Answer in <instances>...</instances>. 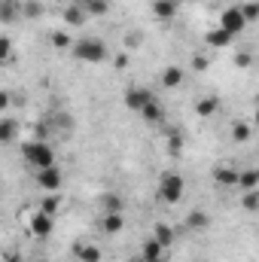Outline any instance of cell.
Returning <instances> with one entry per match:
<instances>
[{
    "label": "cell",
    "instance_id": "7c38bea8",
    "mask_svg": "<svg viewBox=\"0 0 259 262\" xmlns=\"http://www.w3.org/2000/svg\"><path fill=\"white\" fill-rule=\"evenodd\" d=\"M101 229H104L107 235H119V232L125 229V216H122V213H107V216L101 220Z\"/></svg>",
    "mask_w": 259,
    "mask_h": 262
},
{
    "label": "cell",
    "instance_id": "f1b7e54d",
    "mask_svg": "<svg viewBox=\"0 0 259 262\" xmlns=\"http://www.w3.org/2000/svg\"><path fill=\"white\" fill-rule=\"evenodd\" d=\"M241 204H244L247 210H259V189H250V192H244Z\"/></svg>",
    "mask_w": 259,
    "mask_h": 262
},
{
    "label": "cell",
    "instance_id": "484cf974",
    "mask_svg": "<svg viewBox=\"0 0 259 262\" xmlns=\"http://www.w3.org/2000/svg\"><path fill=\"white\" fill-rule=\"evenodd\" d=\"M232 140H235V143H247V140H250V125L235 122V125H232Z\"/></svg>",
    "mask_w": 259,
    "mask_h": 262
},
{
    "label": "cell",
    "instance_id": "60d3db41",
    "mask_svg": "<svg viewBox=\"0 0 259 262\" xmlns=\"http://www.w3.org/2000/svg\"><path fill=\"white\" fill-rule=\"evenodd\" d=\"M195 3H198V0H195Z\"/></svg>",
    "mask_w": 259,
    "mask_h": 262
},
{
    "label": "cell",
    "instance_id": "d6986e66",
    "mask_svg": "<svg viewBox=\"0 0 259 262\" xmlns=\"http://www.w3.org/2000/svg\"><path fill=\"white\" fill-rule=\"evenodd\" d=\"M85 18H89V12H82V6H67L64 9V21L73 25V28H82Z\"/></svg>",
    "mask_w": 259,
    "mask_h": 262
},
{
    "label": "cell",
    "instance_id": "74e56055",
    "mask_svg": "<svg viewBox=\"0 0 259 262\" xmlns=\"http://www.w3.org/2000/svg\"><path fill=\"white\" fill-rule=\"evenodd\" d=\"M140 262H146V259H140ZM149 262H165V259H149Z\"/></svg>",
    "mask_w": 259,
    "mask_h": 262
},
{
    "label": "cell",
    "instance_id": "e575fe53",
    "mask_svg": "<svg viewBox=\"0 0 259 262\" xmlns=\"http://www.w3.org/2000/svg\"><path fill=\"white\" fill-rule=\"evenodd\" d=\"M192 64H195V70H204V67H207V58H195Z\"/></svg>",
    "mask_w": 259,
    "mask_h": 262
},
{
    "label": "cell",
    "instance_id": "d590c367",
    "mask_svg": "<svg viewBox=\"0 0 259 262\" xmlns=\"http://www.w3.org/2000/svg\"><path fill=\"white\" fill-rule=\"evenodd\" d=\"M6 107H9V95L3 92V95H0V110H6Z\"/></svg>",
    "mask_w": 259,
    "mask_h": 262
},
{
    "label": "cell",
    "instance_id": "8992f818",
    "mask_svg": "<svg viewBox=\"0 0 259 262\" xmlns=\"http://www.w3.org/2000/svg\"><path fill=\"white\" fill-rule=\"evenodd\" d=\"M61 168L58 165H52V168H40L37 171V186L43 189V192H58L61 189Z\"/></svg>",
    "mask_w": 259,
    "mask_h": 262
},
{
    "label": "cell",
    "instance_id": "5b68a950",
    "mask_svg": "<svg viewBox=\"0 0 259 262\" xmlns=\"http://www.w3.org/2000/svg\"><path fill=\"white\" fill-rule=\"evenodd\" d=\"M149 101H156V95L149 89H143V85H131L128 92H125V98H122V104L128 107L131 113H140Z\"/></svg>",
    "mask_w": 259,
    "mask_h": 262
},
{
    "label": "cell",
    "instance_id": "e0dca14e",
    "mask_svg": "<svg viewBox=\"0 0 259 262\" xmlns=\"http://www.w3.org/2000/svg\"><path fill=\"white\" fill-rule=\"evenodd\" d=\"M238 174H241V171L217 168V171H213V180H217V186H238Z\"/></svg>",
    "mask_w": 259,
    "mask_h": 262
},
{
    "label": "cell",
    "instance_id": "7402d4cb",
    "mask_svg": "<svg viewBox=\"0 0 259 262\" xmlns=\"http://www.w3.org/2000/svg\"><path fill=\"white\" fill-rule=\"evenodd\" d=\"M153 238H159L165 247H171V244H174V232H171V226H168V223H156V235H153Z\"/></svg>",
    "mask_w": 259,
    "mask_h": 262
},
{
    "label": "cell",
    "instance_id": "8fae6325",
    "mask_svg": "<svg viewBox=\"0 0 259 262\" xmlns=\"http://www.w3.org/2000/svg\"><path fill=\"white\" fill-rule=\"evenodd\" d=\"M217 107H220V98H217V95H207V98H198V101H195V113H198V116H204V119H207V116H213V113H217Z\"/></svg>",
    "mask_w": 259,
    "mask_h": 262
},
{
    "label": "cell",
    "instance_id": "1f68e13d",
    "mask_svg": "<svg viewBox=\"0 0 259 262\" xmlns=\"http://www.w3.org/2000/svg\"><path fill=\"white\" fill-rule=\"evenodd\" d=\"M0 58H3V61H9V58H12V46H9V40H6V37H3V43H0Z\"/></svg>",
    "mask_w": 259,
    "mask_h": 262
},
{
    "label": "cell",
    "instance_id": "8d00e7d4",
    "mask_svg": "<svg viewBox=\"0 0 259 262\" xmlns=\"http://www.w3.org/2000/svg\"><path fill=\"white\" fill-rule=\"evenodd\" d=\"M256 125H259V95H256Z\"/></svg>",
    "mask_w": 259,
    "mask_h": 262
},
{
    "label": "cell",
    "instance_id": "ac0fdd59",
    "mask_svg": "<svg viewBox=\"0 0 259 262\" xmlns=\"http://www.w3.org/2000/svg\"><path fill=\"white\" fill-rule=\"evenodd\" d=\"M153 12H156V18H174L177 0H156V3H153Z\"/></svg>",
    "mask_w": 259,
    "mask_h": 262
},
{
    "label": "cell",
    "instance_id": "44dd1931",
    "mask_svg": "<svg viewBox=\"0 0 259 262\" xmlns=\"http://www.w3.org/2000/svg\"><path fill=\"white\" fill-rule=\"evenodd\" d=\"M15 131H18V122H15V119H9V116L0 119V140H3V143H9V140L15 137Z\"/></svg>",
    "mask_w": 259,
    "mask_h": 262
},
{
    "label": "cell",
    "instance_id": "9c48e42d",
    "mask_svg": "<svg viewBox=\"0 0 259 262\" xmlns=\"http://www.w3.org/2000/svg\"><path fill=\"white\" fill-rule=\"evenodd\" d=\"M204 40H207V46H213V49H226L235 37H232L229 31H223V28H213V31L204 34Z\"/></svg>",
    "mask_w": 259,
    "mask_h": 262
},
{
    "label": "cell",
    "instance_id": "6da1fadb",
    "mask_svg": "<svg viewBox=\"0 0 259 262\" xmlns=\"http://www.w3.org/2000/svg\"><path fill=\"white\" fill-rule=\"evenodd\" d=\"M70 55H73L76 61H82V64H101V61L110 58V49H107V43L98 40V37H79V40L73 43Z\"/></svg>",
    "mask_w": 259,
    "mask_h": 262
},
{
    "label": "cell",
    "instance_id": "2e32d148",
    "mask_svg": "<svg viewBox=\"0 0 259 262\" xmlns=\"http://www.w3.org/2000/svg\"><path fill=\"white\" fill-rule=\"evenodd\" d=\"M238 186H241L244 192L259 189V168H247V171H241V174H238Z\"/></svg>",
    "mask_w": 259,
    "mask_h": 262
},
{
    "label": "cell",
    "instance_id": "f35d334b",
    "mask_svg": "<svg viewBox=\"0 0 259 262\" xmlns=\"http://www.w3.org/2000/svg\"><path fill=\"white\" fill-rule=\"evenodd\" d=\"M9 262H18V256H9Z\"/></svg>",
    "mask_w": 259,
    "mask_h": 262
},
{
    "label": "cell",
    "instance_id": "d6a6232c",
    "mask_svg": "<svg viewBox=\"0 0 259 262\" xmlns=\"http://www.w3.org/2000/svg\"><path fill=\"white\" fill-rule=\"evenodd\" d=\"M12 0H3V21H12Z\"/></svg>",
    "mask_w": 259,
    "mask_h": 262
},
{
    "label": "cell",
    "instance_id": "83f0119b",
    "mask_svg": "<svg viewBox=\"0 0 259 262\" xmlns=\"http://www.w3.org/2000/svg\"><path fill=\"white\" fill-rule=\"evenodd\" d=\"M107 3H110V0H85L82 6H85V12H92V15H104V12H107Z\"/></svg>",
    "mask_w": 259,
    "mask_h": 262
},
{
    "label": "cell",
    "instance_id": "4fadbf2b",
    "mask_svg": "<svg viewBox=\"0 0 259 262\" xmlns=\"http://www.w3.org/2000/svg\"><path fill=\"white\" fill-rule=\"evenodd\" d=\"M162 85H165V89H177V85H183V70H180L177 64L165 67V70H162Z\"/></svg>",
    "mask_w": 259,
    "mask_h": 262
},
{
    "label": "cell",
    "instance_id": "52a82bcc",
    "mask_svg": "<svg viewBox=\"0 0 259 262\" xmlns=\"http://www.w3.org/2000/svg\"><path fill=\"white\" fill-rule=\"evenodd\" d=\"M52 229H55V216H52V213H46V210H37V213L31 216V232H34L37 238H46V235H52Z\"/></svg>",
    "mask_w": 259,
    "mask_h": 262
},
{
    "label": "cell",
    "instance_id": "ba28073f",
    "mask_svg": "<svg viewBox=\"0 0 259 262\" xmlns=\"http://www.w3.org/2000/svg\"><path fill=\"white\" fill-rule=\"evenodd\" d=\"M46 122H49V131H73V116H67L64 110H55V113H49L46 116Z\"/></svg>",
    "mask_w": 259,
    "mask_h": 262
},
{
    "label": "cell",
    "instance_id": "7a4b0ae2",
    "mask_svg": "<svg viewBox=\"0 0 259 262\" xmlns=\"http://www.w3.org/2000/svg\"><path fill=\"white\" fill-rule=\"evenodd\" d=\"M21 156H25V162H31L37 171L55 165V149H52L46 140H28V143H21Z\"/></svg>",
    "mask_w": 259,
    "mask_h": 262
},
{
    "label": "cell",
    "instance_id": "277c9868",
    "mask_svg": "<svg viewBox=\"0 0 259 262\" xmlns=\"http://www.w3.org/2000/svg\"><path fill=\"white\" fill-rule=\"evenodd\" d=\"M220 28H223V31H229L232 37H235V34H241V31L247 28V18H244L241 6H226V9L220 12Z\"/></svg>",
    "mask_w": 259,
    "mask_h": 262
},
{
    "label": "cell",
    "instance_id": "30bf717a",
    "mask_svg": "<svg viewBox=\"0 0 259 262\" xmlns=\"http://www.w3.org/2000/svg\"><path fill=\"white\" fill-rule=\"evenodd\" d=\"M162 250H165V244L159 241V238H146L143 241V247H140V259H162Z\"/></svg>",
    "mask_w": 259,
    "mask_h": 262
},
{
    "label": "cell",
    "instance_id": "9a60e30c",
    "mask_svg": "<svg viewBox=\"0 0 259 262\" xmlns=\"http://www.w3.org/2000/svg\"><path fill=\"white\" fill-rule=\"evenodd\" d=\"M73 253L79 256V262H101V250L95 244H73Z\"/></svg>",
    "mask_w": 259,
    "mask_h": 262
},
{
    "label": "cell",
    "instance_id": "4316f807",
    "mask_svg": "<svg viewBox=\"0 0 259 262\" xmlns=\"http://www.w3.org/2000/svg\"><path fill=\"white\" fill-rule=\"evenodd\" d=\"M238 6H241V12H244L247 21H256L259 18V0H244V3H238Z\"/></svg>",
    "mask_w": 259,
    "mask_h": 262
},
{
    "label": "cell",
    "instance_id": "d4e9b609",
    "mask_svg": "<svg viewBox=\"0 0 259 262\" xmlns=\"http://www.w3.org/2000/svg\"><path fill=\"white\" fill-rule=\"evenodd\" d=\"M58 207H61V198H58V192H49V195L40 201V210H46V213H52V216H55V210H58Z\"/></svg>",
    "mask_w": 259,
    "mask_h": 262
},
{
    "label": "cell",
    "instance_id": "ffe728a7",
    "mask_svg": "<svg viewBox=\"0 0 259 262\" xmlns=\"http://www.w3.org/2000/svg\"><path fill=\"white\" fill-rule=\"evenodd\" d=\"M49 40H52V46H55V49H73V43H76V40H73V34H67V31H52V34H49Z\"/></svg>",
    "mask_w": 259,
    "mask_h": 262
},
{
    "label": "cell",
    "instance_id": "f546056e",
    "mask_svg": "<svg viewBox=\"0 0 259 262\" xmlns=\"http://www.w3.org/2000/svg\"><path fill=\"white\" fill-rule=\"evenodd\" d=\"M180 149H183V137H180V131L168 134V152H171V156H177Z\"/></svg>",
    "mask_w": 259,
    "mask_h": 262
},
{
    "label": "cell",
    "instance_id": "4dcf8cb0",
    "mask_svg": "<svg viewBox=\"0 0 259 262\" xmlns=\"http://www.w3.org/2000/svg\"><path fill=\"white\" fill-rule=\"evenodd\" d=\"M40 9H43V6H40L37 0H31V3H25V15H28V18H37V15H40Z\"/></svg>",
    "mask_w": 259,
    "mask_h": 262
},
{
    "label": "cell",
    "instance_id": "ab89813d",
    "mask_svg": "<svg viewBox=\"0 0 259 262\" xmlns=\"http://www.w3.org/2000/svg\"><path fill=\"white\" fill-rule=\"evenodd\" d=\"M37 262H49V259H37Z\"/></svg>",
    "mask_w": 259,
    "mask_h": 262
},
{
    "label": "cell",
    "instance_id": "836d02e7",
    "mask_svg": "<svg viewBox=\"0 0 259 262\" xmlns=\"http://www.w3.org/2000/svg\"><path fill=\"white\" fill-rule=\"evenodd\" d=\"M235 64H238V67H250V55H247V52L235 55Z\"/></svg>",
    "mask_w": 259,
    "mask_h": 262
},
{
    "label": "cell",
    "instance_id": "5bb4252c",
    "mask_svg": "<svg viewBox=\"0 0 259 262\" xmlns=\"http://www.w3.org/2000/svg\"><path fill=\"white\" fill-rule=\"evenodd\" d=\"M140 116H143L149 125H159V122L165 119V110H162V104H159V101H149V104L140 110Z\"/></svg>",
    "mask_w": 259,
    "mask_h": 262
},
{
    "label": "cell",
    "instance_id": "cb8c5ba5",
    "mask_svg": "<svg viewBox=\"0 0 259 262\" xmlns=\"http://www.w3.org/2000/svg\"><path fill=\"white\" fill-rule=\"evenodd\" d=\"M101 204L107 207V213H122V198H119V195H113V192L101 195Z\"/></svg>",
    "mask_w": 259,
    "mask_h": 262
},
{
    "label": "cell",
    "instance_id": "603a6c76",
    "mask_svg": "<svg viewBox=\"0 0 259 262\" xmlns=\"http://www.w3.org/2000/svg\"><path fill=\"white\" fill-rule=\"evenodd\" d=\"M186 226H192V229H207V226H210V216H207L204 210H192V213L186 216Z\"/></svg>",
    "mask_w": 259,
    "mask_h": 262
},
{
    "label": "cell",
    "instance_id": "3957f363",
    "mask_svg": "<svg viewBox=\"0 0 259 262\" xmlns=\"http://www.w3.org/2000/svg\"><path fill=\"white\" fill-rule=\"evenodd\" d=\"M183 177L180 174H162V180H159V198L165 201V204H177L180 198H183Z\"/></svg>",
    "mask_w": 259,
    "mask_h": 262
}]
</instances>
